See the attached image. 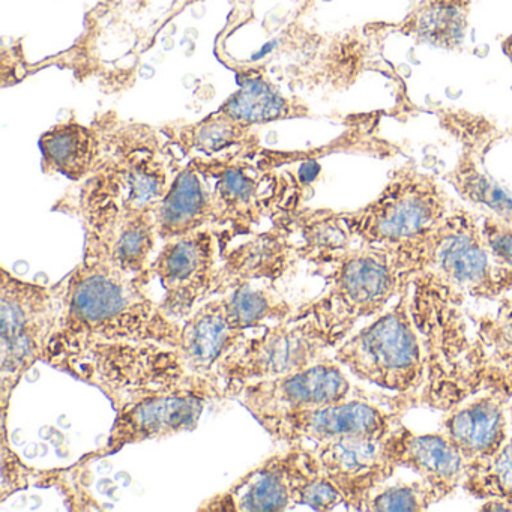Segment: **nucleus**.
<instances>
[{"mask_svg": "<svg viewBox=\"0 0 512 512\" xmlns=\"http://www.w3.org/2000/svg\"><path fill=\"white\" fill-rule=\"evenodd\" d=\"M43 362L100 389L115 412L161 395L224 400L220 383L193 373L179 347L155 341L103 340L58 331Z\"/></svg>", "mask_w": 512, "mask_h": 512, "instance_id": "1", "label": "nucleus"}, {"mask_svg": "<svg viewBox=\"0 0 512 512\" xmlns=\"http://www.w3.org/2000/svg\"><path fill=\"white\" fill-rule=\"evenodd\" d=\"M64 286V320L59 331L179 347L182 322L167 316L149 298L139 277L82 262Z\"/></svg>", "mask_w": 512, "mask_h": 512, "instance_id": "2", "label": "nucleus"}, {"mask_svg": "<svg viewBox=\"0 0 512 512\" xmlns=\"http://www.w3.org/2000/svg\"><path fill=\"white\" fill-rule=\"evenodd\" d=\"M412 286L439 289L454 301H499L512 292V268L491 256L481 224L455 206L431 229L395 245Z\"/></svg>", "mask_w": 512, "mask_h": 512, "instance_id": "3", "label": "nucleus"}, {"mask_svg": "<svg viewBox=\"0 0 512 512\" xmlns=\"http://www.w3.org/2000/svg\"><path fill=\"white\" fill-rule=\"evenodd\" d=\"M328 287L293 314L311 313L326 325L352 334L356 323L374 319L412 286L395 247L359 245L326 263Z\"/></svg>", "mask_w": 512, "mask_h": 512, "instance_id": "4", "label": "nucleus"}, {"mask_svg": "<svg viewBox=\"0 0 512 512\" xmlns=\"http://www.w3.org/2000/svg\"><path fill=\"white\" fill-rule=\"evenodd\" d=\"M64 281L31 283L2 268L0 284V407L8 413L20 380L43 361L64 320Z\"/></svg>", "mask_w": 512, "mask_h": 512, "instance_id": "5", "label": "nucleus"}, {"mask_svg": "<svg viewBox=\"0 0 512 512\" xmlns=\"http://www.w3.org/2000/svg\"><path fill=\"white\" fill-rule=\"evenodd\" d=\"M349 332L326 325L311 313L293 314L289 320L253 331L238 341L221 361L217 377L224 398L257 380L274 379L304 370L335 350Z\"/></svg>", "mask_w": 512, "mask_h": 512, "instance_id": "6", "label": "nucleus"}, {"mask_svg": "<svg viewBox=\"0 0 512 512\" xmlns=\"http://www.w3.org/2000/svg\"><path fill=\"white\" fill-rule=\"evenodd\" d=\"M409 289L334 350V358L356 379L397 394L421 388L427 373L424 344L410 313Z\"/></svg>", "mask_w": 512, "mask_h": 512, "instance_id": "7", "label": "nucleus"}, {"mask_svg": "<svg viewBox=\"0 0 512 512\" xmlns=\"http://www.w3.org/2000/svg\"><path fill=\"white\" fill-rule=\"evenodd\" d=\"M454 208L433 176L404 166L392 173L373 202L343 217L359 245L395 247L436 226Z\"/></svg>", "mask_w": 512, "mask_h": 512, "instance_id": "8", "label": "nucleus"}, {"mask_svg": "<svg viewBox=\"0 0 512 512\" xmlns=\"http://www.w3.org/2000/svg\"><path fill=\"white\" fill-rule=\"evenodd\" d=\"M71 211L85 227L83 262L109 266L139 277L148 269L157 244L155 211H139L118 205L106 197L80 188Z\"/></svg>", "mask_w": 512, "mask_h": 512, "instance_id": "9", "label": "nucleus"}, {"mask_svg": "<svg viewBox=\"0 0 512 512\" xmlns=\"http://www.w3.org/2000/svg\"><path fill=\"white\" fill-rule=\"evenodd\" d=\"M151 278H157L164 290L158 302L161 310L179 322L221 295L223 277L214 230H197L166 241L148 269L139 275L143 284Z\"/></svg>", "mask_w": 512, "mask_h": 512, "instance_id": "10", "label": "nucleus"}, {"mask_svg": "<svg viewBox=\"0 0 512 512\" xmlns=\"http://www.w3.org/2000/svg\"><path fill=\"white\" fill-rule=\"evenodd\" d=\"M343 365L325 356L304 370L248 383L235 392L232 400L244 406L253 418L280 416L299 410L314 409L359 397Z\"/></svg>", "mask_w": 512, "mask_h": 512, "instance_id": "11", "label": "nucleus"}, {"mask_svg": "<svg viewBox=\"0 0 512 512\" xmlns=\"http://www.w3.org/2000/svg\"><path fill=\"white\" fill-rule=\"evenodd\" d=\"M400 421V410L383 409L362 395L328 406L257 419L275 442L287 446L298 443L319 445L346 436L385 439Z\"/></svg>", "mask_w": 512, "mask_h": 512, "instance_id": "12", "label": "nucleus"}, {"mask_svg": "<svg viewBox=\"0 0 512 512\" xmlns=\"http://www.w3.org/2000/svg\"><path fill=\"white\" fill-rule=\"evenodd\" d=\"M314 463L316 454L307 443L289 445L248 470L229 490L203 502L199 511H287L296 506V497Z\"/></svg>", "mask_w": 512, "mask_h": 512, "instance_id": "13", "label": "nucleus"}, {"mask_svg": "<svg viewBox=\"0 0 512 512\" xmlns=\"http://www.w3.org/2000/svg\"><path fill=\"white\" fill-rule=\"evenodd\" d=\"M209 403L202 395L172 394L125 407L116 412L106 443L83 455L79 464L110 457L130 445L196 430Z\"/></svg>", "mask_w": 512, "mask_h": 512, "instance_id": "14", "label": "nucleus"}, {"mask_svg": "<svg viewBox=\"0 0 512 512\" xmlns=\"http://www.w3.org/2000/svg\"><path fill=\"white\" fill-rule=\"evenodd\" d=\"M314 454L350 511H367L368 502L398 467L383 449V439L346 436L313 445Z\"/></svg>", "mask_w": 512, "mask_h": 512, "instance_id": "15", "label": "nucleus"}, {"mask_svg": "<svg viewBox=\"0 0 512 512\" xmlns=\"http://www.w3.org/2000/svg\"><path fill=\"white\" fill-rule=\"evenodd\" d=\"M170 184L163 161L146 149H134L110 160L101 158L97 170L85 179L82 190L106 197L124 208L155 211Z\"/></svg>", "mask_w": 512, "mask_h": 512, "instance_id": "16", "label": "nucleus"}, {"mask_svg": "<svg viewBox=\"0 0 512 512\" xmlns=\"http://www.w3.org/2000/svg\"><path fill=\"white\" fill-rule=\"evenodd\" d=\"M383 449L398 469L412 470L446 497L463 488L469 463L443 431L416 433L400 421L383 439Z\"/></svg>", "mask_w": 512, "mask_h": 512, "instance_id": "17", "label": "nucleus"}, {"mask_svg": "<svg viewBox=\"0 0 512 512\" xmlns=\"http://www.w3.org/2000/svg\"><path fill=\"white\" fill-rule=\"evenodd\" d=\"M506 401L502 392H485L443 418V433L457 445L469 466L491 457L508 439Z\"/></svg>", "mask_w": 512, "mask_h": 512, "instance_id": "18", "label": "nucleus"}, {"mask_svg": "<svg viewBox=\"0 0 512 512\" xmlns=\"http://www.w3.org/2000/svg\"><path fill=\"white\" fill-rule=\"evenodd\" d=\"M247 334L250 332L235 328L223 296L218 295L182 322L179 350L193 373L220 383L217 370L221 361Z\"/></svg>", "mask_w": 512, "mask_h": 512, "instance_id": "19", "label": "nucleus"}, {"mask_svg": "<svg viewBox=\"0 0 512 512\" xmlns=\"http://www.w3.org/2000/svg\"><path fill=\"white\" fill-rule=\"evenodd\" d=\"M155 221L163 241L215 227L211 182L199 164H191L176 175L155 208Z\"/></svg>", "mask_w": 512, "mask_h": 512, "instance_id": "20", "label": "nucleus"}, {"mask_svg": "<svg viewBox=\"0 0 512 512\" xmlns=\"http://www.w3.org/2000/svg\"><path fill=\"white\" fill-rule=\"evenodd\" d=\"M209 178L215 203V227L250 229L271 208V193L265 179L239 166H200Z\"/></svg>", "mask_w": 512, "mask_h": 512, "instance_id": "21", "label": "nucleus"}, {"mask_svg": "<svg viewBox=\"0 0 512 512\" xmlns=\"http://www.w3.org/2000/svg\"><path fill=\"white\" fill-rule=\"evenodd\" d=\"M298 250L281 232H268L238 245L221 265V295L244 283L272 284L286 275Z\"/></svg>", "mask_w": 512, "mask_h": 512, "instance_id": "22", "label": "nucleus"}, {"mask_svg": "<svg viewBox=\"0 0 512 512\" xmlns=\"http://www.w3.org/2000/svg\"><path fill=\"white\" fill-rule=\"evenodd\" d=\"M40 149L44 172L59 173L74 182L88 179L101 161L97 133L77 122L50 128L41 136Z\"/></svg>", "mask_w": 512, "mask_h": 512, "instance_id": "23", "label": "nucleus"}, {"mask_svg": "<svg viewBox=\"0 0 512 512\" xmlns=\"http://www.w3.org/2000/svg\"><path fill=\"white\" fill-rule=\"evenodd\" d=\"M217 113L244 127L271 124L283 119L301 118L307 107L281 94L262 74L242 76L239 89L220 107Z\"/></svg>", "mask_w": 512, "mask_h": 512, "instance_id": "24", "label": "nucleus"}, {"mask_svg": "<svg viewBox=\"0 0 512 512\" xmlns=\"http://www.w3.org/2000/svg\"><path fill=\"white\" fill-rule=\"evenodd\" d=\"M472 0H424L401 25L419 43L455 50L466 40Z\"/></svg>", "mask_w": 512, "mask_h": 512, "instance_id": "25", "label": "nucleus"}, {"mask_svg": "<svg viewBox=\"0 0 512 512\" xmlns=\"http://www.w3.org/2000/svg\"><path fill=\"white\" fill-rule=\"evenodd\" d=\"M229 319L244 332L289 320L293 305L272 284L244 283L223 293Z\"/></svg>", "mask_w": 512, "mask_h": 512, "instance_id": "26", "label": "nucleus"}, {"mask_svg": "<svg viewBox=\"0 0 512 512\" xmlns=\"http://www.w3.org/2000/svg\"><path fill=\"white\" fill-rule=\"evenodd\" d=\"M298 224L302 245L296 247L299 256L307 257L317 265H326L338 254L349 250L353 238L343 212L307 211L293 214Z\"/></svg>", "mask_w": 512, "mask_h": 512, "instance_id": "27", "label": "nucleus"}, {"mask_svg": "<svg viewBox=\"0 0 512 512\" xmlns=\"http://www.w3.org/2000/svg\"><path fill=\"white\" fill-rule=\"evenodd\" d=\"M448 181L461 199L487 208L494 217L512 224V197L482 172L472 157H461L458 166L449 173Z\"/></svg>", "mask_w": 512, "mask_h": 512, "instance_id": "28", "label": "nucleus"}, {"mask_svg": "<svg viewBox=\"0 0 512 512\" xmlns=\"http://www.w3.org/2000/svg\"><path fill=\"white\" fill-rule=\"evenodd\" d=\"M509 413L512 428V407ZM463 490L475 499H503L512 505V434L491 457L470 464Z\"/></svg>", "mask_w": 512, "mask_h": 512, "instance_id": "29", "label": "nucleus"}, {"mask_svg": "<svg viewBox=\"0 0 512 512\" xmlns=\"http://www.w3.org/2000/svg\"><path fill=\"white\" fill-rule=\"evenodd\" d=\"M446 496L427 479L382 485L368 502V512L409 511L424 512Z\"/></svg>", "mask_w": 512, "mask_h": 512, "instance_id": "30", "label": "nucleus"}, {"mask_svg": "<svg viewBox=\"0 0 512 512\" xmlns=\"http://www.w3.org/2000/svg\"><path fill=\"white\" fill-rule=\"evenodd\" d=\"M8 413H2V484H0V502L4 503L11 494L34 487H49L61 481L67 469L40 470L23 463L16 451L10 446L7 430Z\"/></svg>", "mask_w": 512, "mask_h": 512, "instance_id": "31", "label": "nucleus"}, {"mask_svg": "<svg viewBox=\"0 0 512 512\" xmlns=\"http://www.w3.org/2000/svg\"><path fill=\"white\" fill-rule=\"evenodd\" d=\"M250 128L230 121L220 113L209 116L205 121L182 128L181 142L184 146L205 154H215L232 146L241 145Z\"/></svg>", "mask_w": 512, "mask_h": 512, "instance_id": "32", "label": "nucleus"}, {"mask_svg": "<svg viewBox=\"0 0 512 512\" xmlns=\"http://www.w3.org/2000/svg\"><path fill=\"white\" fill-rule=\"evenodd\" d=\"M499 301L496 317L484 326V335L500 362L512 368V292Z\"/></svg>", "mask_w": 512, "mask_h": 512, "instance_id": "33", "label": "nucleus"}, {"mask_svg": "<svg viewBox=\"0 0 512 512\" xmlns=\"http://www.w3.org/2000/svg\"><path fill=\"white\" fill-rule=\"evenodd\" d=\"M488 250L497 263L512 268V224L488 215L481 223Z\"/></svg>", "mask_w": 512, "mask_h": 512, "instance_id": "34", "label": "nucleus"}, {"mask_svg": "<svg viewBox=\"0 0 512 512\" xmlns=\"http://www.w3.org/2000/svg\"><path fill=\"white\" fill-rule=\"evenodd\" d=\"M319 173L320 166L317 164V161H307V163L302 164L301 169H299V182H301L302 185L311 184Z\"/></svg>", "mask_w": 512, "mask_h": 512, "instance_id": "35", "label": "nucleus"}, {"mask_svg": "<svg viewBox=\"0 0 512 512\" xmlns=\"http://www.w3.org/2000/svg\"><path fill=\"white\" fill-rule=\"evenodd\" d=\"M479 509L481 511H512V505L503 499H485Z\"/></svg>", "mask_w": 512, "mask_h": 512, "instance_id": "36", "label": "nucleus"}, {"mask_svg": "<svg viewBox=\"0 0 512 512\" xmlns=\"http://www.w3.org/2000/svg\"><path fill=\"white\" fill-rule=\"evenodd\" d=\"M502 49L505 55L508 56L509 61L512 62V35L503 41Z\"/></svg>", "mask_w": 512, "mask_h": 512, "instance_id": "37", "label": "nucleus"}]
</instances>
